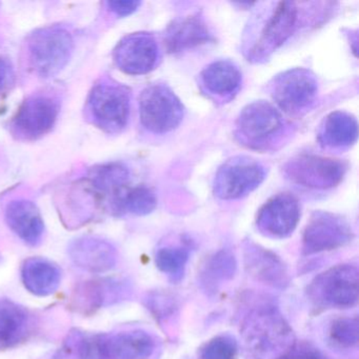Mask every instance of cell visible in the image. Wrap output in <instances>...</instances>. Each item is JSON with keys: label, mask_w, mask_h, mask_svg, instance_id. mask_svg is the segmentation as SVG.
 I'll list each match as a JSON object with an SVG mask.
<instances>
[{"label": "cell", "mask_w": 359, "mask_h": 359, "mask_svg": "<svg viewBox=\"0 0 359 359\" xmlns=\"http://www.w3.org/2000/svg\"><path fill=\"white\" fill-rule=\"evenodd\" d=\"M129 287L125 281L114 278H97L83 281L71 295L70 306L75 312L92 315L104 306L127 297Z\"/></svg>", "instance_id": "cell-16"}, {"label": "cell", "mask_w": 359, "mask_h": 359, "mask_svg": "<svg viewBox=\"0 0 359 359\" xmlns=\"http://www.w3.org/2000/svg\"><path fill=\"white\" fill-rule=\"evenodd\" d=\"M238 344L233 336L218 335L205 342L199 351V359H237Z\"/></svg>", "instance_id": "cell-29"}, {"label": "cell", "mask_w": 359, "mask_h": 359, "mask_svg": "<svg viewBox=\"0 0 359 359\" xmlns=\"http://www.w3.org/2000/svg\"><path fill=\"white\" fill-rule=\"evenodd\" d=\"M243 335L250 354L255 359L283 354L293 346V333L275 306H262L252 311L243 325Z\"/></svg>", "instance_id": "cell-2"}, {"label": "cell", "mask_w": 359, "mask_h": 359, "mask_svg": "<svg viewBox=\"0 0 359 359\" xmlns=\"http://www.w3.org/2000/svg\"><path fill=\"white\" fill-rule=\"evenodd\" d=\"M68 254L77 268L94 274L112 270L118 259L114 245L96 236H81L71 241Z\"/></svg>", "instance_id": "cell-17"}, {"label": "cell", "mask_w": 359, "mask_h": 359, "mask_svg": "<svg viewBox=\"0 0 359 359\" xmlns=\"http://www.w3.org/2000/svg\"><path fill=\"white\" fill-rule=\"evenodd\" d=\"M60 112V102L50 93H35L27 98L11 123V132L18 140H35L49 133Z\"/></svg>", "instance_id": "cell-8"}, {"label": "cell", "mask_w": 359, "mask_h": 359, "mask_svg": "<svg viewBox=\"0 0 359 359\" xmlns=\"http://www.w3.org/2000/svg\"><path fill=\"white\" fill-rule=\"evenodd\" d=\"M113 57L119 70L126 74H147L156 66L158 46L149 33H133L119 41Z\"/></svg>", "instance_id": "cell-15"}, {"label": "cell", "mask_w": 359, "mask_h": 359, "mask_svg": "<svg viewBox=\"0 0 359 359\" xmlns=\"http://www.w3.org/2000/svg\"><path fill=\"white\" fill-rule=\"evenodd\" d=\"M32 329V315L25 306L10 299H0V350L24 341Z\"/></svg>", "instance_id": "cell-22"}, {"label": "cell", "mask_w": 359, "mask_h": 359, "mask_svg": "<svg viewBox=\"0 0 359 359\" xmlns=\"http://www.w3.org/2000/svg\"><path fill=\"white\" fill-rule=\"evenodd\" d=\"M298 12L290 1L266 4L253 16L243 37L248 60L260 62L274 53L297 28Z\"/></svg>", "instance_id": "cell-1"}, {"label": "cell", "mask_w": 359, "mask_h": 359, "mask_svg": "<svg viewBox=\"0 0 359 359\" xmlns=\"http://www.w3.org/2000/svg\"><path fill=\"white\" fill-rule=\"evenodd\" d=\"M140 116L142 126L154 134L173 131L182 123L184 107L180 98L165 85H153L140 97Z\"/></svg>", "instance_id": "cell-7"}, {"label": "cell", "mask_w": 359, "mask_h": 359, "mask_svg": "<svg viewBox=\"0 0 359 359\" xmlns=\"http://www.w3.org/2000/svg\"><path fill=\"white\" fill-rule=\"evenodd\" d=\"M245 266L249 275L264 285L276 289H285L290 283L285 262L273 252L248 241L243 249Z\"/></svg>", "instance_id": "cell-18"}, {"label": "cell", "mask_w": 359, "mask_h": 359, "mask_svg": "<svg viewBox=\"0 0 359 359\" xmlns=\"http://www.w3.org/2000/svg\"><path fill=\"white\" fill-rule=\"evenodd\" d=\"M130 111L129 90L109 79L94 86L86 104V114L90 121L109 134L119 133L127 127Z\"/></svg>", "instance_id": "cell-4"}, {"label": "cell", "mask_w": 359, "mask_h": 359, "mask_svg": "<svg viewBox=\"0 0 359 359\" xmlns=\"http://www.w3.org/2000/svg\"><path fill=\"white\" fill-rule=\"evenodd\" d=\"M22 280L33 295H52L62 283V270L55 262L41 257H30L22 264Z\"/></svg>", "instance_id": "cell-20"}, {"label": "cell", "mask_w": 359, "mask_h": 359, "mask_svg": "<svg viewBox=\"0 0 359 359\" xmlns=\"http://www.w3.org/2000/svg\"><path fill=\"white\" fill-rule=\"evenodd\" d=\"M318 92L316 77L306 69L296 68L277 75L271 93L279 108L289 114H300L314 104Z\"/></svg>", "instance_id": "cell-10"}, {"label": "cell", "mask_w": 359, "mask_h": 359, "mask_svg": "<svg viewBox=\"0 0 359 359\" xmlns=\"http://www.w3.org/2000/svg\"><path fill=\"white\" fill-rule=\"evenodd\" d=\"M201 83L210 96L230 100L241 89V73L233 62L218 60L212 62L201 73Z\"/></svg>", "instance_id": "cell-23"}, {"label": "cell", "mask_w": 359, "mask_h": 359, "mask_svg": "<svg viewBox=\"0 0 359 359\" xmlns=\"http://www.w3.org/2000/svg\"><path fill=\"white\" fill-rule=\"evenodd\" d=\"M309 296L318 306L350 309L358 304L359 272L353 264H338L315 277Z\"/></svg>", "instance_id": "cell-5"}, {"label": "cell", "mask_w": 359, "mask_h": 359, "mask_svg": "<svg viewBox=\"0 0 359 359\" xmlns=\"http://www.w3.org/2000/svg\"><path fill=\"white\" fill-rule=\"evenodd\" d=\"M276 359H327L318 350L308 344H293Z\"/></svg>", "instance_id": "cell-30"}, {"label": "cell", "mask_w": 359, "mask_h": 359, "mask_svg": "<svg viewBox=\"0 0 359 359\" xmlns=\"http://www.w3.org/2000/svg\"><path fill=\"white\" fill-rule=\"evenodd\" d=\"M156 205V195L150 188L144 186L134 187L128 189L119 201L118 214L148 215L154 211Z\"/></svg>", "instance_id": "cell-27"}, {"label": "cell", "mask_w": 359, "mask_h": 359, "mask_svg": "<svg viewBox=\"0 0 359 359\" xmlns=\"http://www.w3.org/2000/svg\"><path fill=\"white\" fill-rule=\"evenodd\" d=\"M73 51V35L62 26L39 29L27 41L29 66L43 79H50L62 72L70 62Z\"/></svg>", "instance_id": "cell-3"}, {"label": "cell", "mask_w": 359, "mask_h": 359, "mask_svg": "<svg viewBox=\"0 0 359 359\" xmlns=\"http://www.w3.org/2000/svg\"><path fill=\"white\" fill-rule=\"evenodd\" d=\"M300 219L297 199L283 193L269 199L258 211L256 226L264 236L283 239L295 231Z\"/></svg>", "instance_id": "cell-14"}, {"label": "cell", "mask_w": 359, "mask_h": 359, "mask_svg": "<svg viewBox=\"0 0 359 359\" xmlns=\"http://www.w3.org/2000/svg\"><path fill=\"white\" fill-rule=\"evenodd\" d=\"M330 339L342 348L357 346L359 340V323L357 317H342L336 319L330 327Z\"/></svg>", "instance_id": "cell-28"}, {"label": "cell", "mask_w": 359, "mask_h": 359, "mask_svg": "<svg viewBox=\"0 0 359 359\" xmlns=\"http://www.w3.org/2000/svg\"><path fill=\"white\" fill-rule=\"evenodd\" d=\"M211 39V33L199 15L177 18L168 27L165 33V45L171 53L192 49Z\"/></svg>", "instance_id": "cell-21"}, {"label": "cell", "mask_w": 359, "mask_h": 359, "mask_svg": "<svg viewBox=\"0 0 359 359\" xmlns=\"http://www.w3.org/2000/svg\"><path fill=\"white\" fill-rule=\"evenodd\" d=\"M358 136V125L352 115L341 111L323 119L318 131V142L325 148L341 149L352 146Z\"/></svg>", "instance_id": "cell-24"}, {"label": "cell", "mask_w": 359, "mask_h": 359, "mask_svg": "<svg viewBox=\"0 0 359 359\" xmlns=\"http://www.w3.org/2000/svg\"><path fill=\"white\" fill-rule=\"evenodd\" d=\"M354 238L348 222L329 212H316L304 229L302 254L314 255L339 249Z\"/></svg>", "instance_id": "cell-11"}, {"label": "cell", "mask_w": 359, "mask_h": 359, "mask_svg": "<svg viewBox=\"0 0 359 359\" xmlns=\"http://www.w3.org/2000/svg\"><path fill=\"white\" fill-rule=\"evenodd\" d=\"M283 128L280 113L272 104L260 100L241 111L236 121V136L245 146L264 150L280 140Z\"/></svg>", "instance_id": "cell-6"}, {"label": "cell", "mask_w": 359, "mask_h": 359, "mask_svg": "<svg viewBox=\"0 0 359 359\" xmlns=\"http://www.w3.org/2000/svg\"><path fill=\"white\" fill-rule=\"evenodd\" d=\"M12 76L13 71L11 65L5 58H0V91H3L10 85Z\"/></svg>", "instance_id": "cell-32"}, {"label": "cell", "mask_w": 359, "mask_h": 359, "mask_svg": "<svg viewBox=\"0 0 359 359\" xmlns=\"http://www.w3.org/2000/svg\"><path fill=\"white\" fill-rule=\"evenodd\" d=\"M190 252L182 247H167L159 249L155 255V264L161 272L171 280L180 281L184 276Z\"/></svg>", "instance_id": "cell-26"}, {"label": "cell", "mask_w": 359, "mask_h": 359, "mask_svg": "<svg viewBox=\"0 0 359 359\" xmlns=\"http://www.w3.org/2000/svg\"><path fill=\"white\" fill-rule=\"evenodd\" d=\"M106 5L115 15L125 18V16L134 13L142 5V3L135 1V0H115V1H108Z\"/></svg>", "instance_id": "cell-31"}, {"label": "cell", "mask_w": 359, "mask_h": 359, "mask_svg": "<svg viewBox=\"0 0 359 359\" xmlns=\"http://www.w3.org/2000/svg\"><path fill=\"white\" fill-rule=\"evenodd\" d=\"M346 170V165L340 161L315 155H302L287 163L285 174L294 184L325 190L337 186L344 178Z\"/></svg>", "instance_id": "cell-12"}, {"label": "cell", "mask_w": 359, "mask_h": 359, "mask_svg": "<svg viewBox=\"0 0 359 359\" xmlns=\"http://www.w3.org/2000/svg\"><path fill=\"white\" fill-rule=\"evenodd\" d=\"M237 270L236 258L232 252L220 250L208 259L199 275L201 287L208 294L217 293L224 283L234 277Z\"/></svg>", "instance_id": "cell-25"}, {"label": "cell", "mask_w": 359, "mask_h": 359, "mask_svg": "<svg viewBox=\"0 0 359 359\" xmlns=\"http://www.w3.org/2000/svg\"><path fill=\"white\" fill-rule=\"evenodd\" d=\"M266 178L264 165L248 156L229 159L216 173L214 194L222 199L241 198L258 188Z\"/></svg>", "instance_id": "cell-9"}, {"label": "cell", "mask_w": 359, "mask_h": 359, "mask_svg": "<svg viewBox=\"0 0 359 359\" xmlns=\"http://www.w3.org/2000/svg\"><path fill=\"white\" fill-rule=\"evenodd\" d=\"M100 359H152L157 352V340L144 330L117 333H98Z\"/></svg>", "instance_id": "cell-13"}, {"label": "cell", "mask_w": 359, "mask_h": 359, "mask_svg": "<svg viewBox=\"0 0 359 359\" xmlns=\"http://www.w3.org/2000/svg\"><path fill=\"white\" fill-rule=\"evenodd\" d=\"M6 222L12 232L31 247L41 245L45 235V222L37 205L28 199H15L8 203Z\"/></svg>", "instance_id": "cell-19"}]
</instances>
